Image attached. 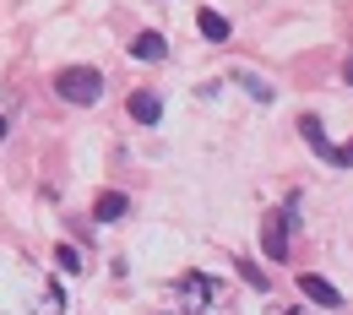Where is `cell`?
Returning a JSON list of instances; mask_svg holds the SVG:
<instances>
[{"label": "cell", "instance_id": "cell-13", "mask_svg": "<svg viewBox=\"0 0 353 315\" xmlns=\"http://www.w3.org/2000/svg\"><path fill=\"white\" fill-rule=\"evenodd\" d=\"M6 131H11V125H6V114H0V141H6Z\"/></svg>", "mask_w": 353, "mask_h": 315}, {"label": "cell", "instance_id": "cell-11", "mask_svg": "<svg viewBox=\"0 0 353 315\" xmlns=\"http://www.w3.org/2000/svg\"><path fill=\"white\" fill-rule=\"evenodd\" d=\"M54 261H60V272H77V267H82V250H71V245H60V250H54Z\"/></svg>", "mask_w": 353, "mask_h": 315}, {"label": "cell", "instance_id": "cell-3", "mask_svg": "<svg viewBox=\"0 0 353 315\" xmlns=\"http://www.w3.org/2000/svg\"><path fill=\"white\" fill-rule=\"evenodd\" d=\"M299 294H305L310 305H321V310H337V305H343V294H337L326 277H315V272H305V277H299Z\"/></svg>", "mask_w": 353, "mask_h": 315}, {"label": "cell", "instance_id": "cell-5", "mask_svg": "<svg viewBox=\"0 0 353 315\" xmlns=\"http://www.w3.org/2000/svg\"><path fill=\"white\" fill-rule=\"evenodd\" d=\"M196 28H201V39H212V44H223V39L234 33V28H228V17L212 11V6H201V11H196Z\"/></svg>", "mask_w": 353, "mask_h": 315}, {"label": "cell", "instance_id": "cell-8", "mask_svg": "<svg viewBox=\"0 0 353 315\" xmlns=\"http://www.w3.org/2000/svg\"><path fill=\"white\" fill-rule=\"evenodd\" d=\"M131 54H136V60H152V65H158V60L169 54V44H163L158 33H136V39H131Z\"/></svg>", "mask_w": 353, "mask_h": 315}, {"label": "cell", "instance_id": "cell-12", "mask_svg": "<svg viewBox=\"0 0 353 315\" xmlns=\"http://www.w3.org/2000/svg\"><path fill=\"white\" fill-rule=\"evenodd\" d=\"M343 77H348V82H353V54H348V65H343Z\"/></svg>", "mask_w": 353, "mask_h": 315}, {"label": "cell", "instance_id": "cell-2", "mask_svg": "<svg viewBox=\"0 0 353 315\" xmlns=\"http://www.w3.org/2000/svg\"><path fill=\"white\" fill-rule=\"evenodd\" d=\"M299 228V212L294 207H283V212H266V223H261V250H266V261H288V234Z\"/></svg>", "mask_w": 353, "mask_h": 315}, {"label": "cell", "instance_id": "cell-4", "mask_svg": "<svg viewBox=\"0 0 353 315\" xmlns=\"http://www.w3.org/2000/svg\"><path fill=\"white\" fill-rule=\"evenodd\" d=\"M131 120L158 125V120H163V98H158V92H131Z\"/></svg>", "mask_w": 353, "mask_h": 315}, {"label": "cell", "instance_id": "cell-7", "mask_svg": "<svg viewBox=\"0 0 353 315\" xmlns=\"http://www.w3.org/2000/svg\"><path fill=\"white\" fill-rule=\"evenodd\" d=\"M125 212H131V201H125L120 190H103V196H98V207H92V218H98V223H114V218H125Z\"/></svg>", "mask_w": 353, "mask_h": 315}, {"label": "cell", "instance_id": "cell-6", "mask_svg": "<svg viewBox=\"0 0 353 315\" xmlns=\"http://www.w3.org/2000/svg\"><path fill=\"white\" fill-rule=\"evenodd\" d=\"M299 136H305V141L321 152V158H326V163H337V147L326 141V131H321V120H315V114H305V120H299Z\"/></svg>", "mask_w": 353, "mask_h": 315}, {"label": "cell", "instance_id": "cell-9", "mask_svg": "<svg viewBox=\"0 0 353 315\" xmlns=\"http://www.w3.org/2000/svg\"><path fill=\"white\" fill-rule=\"evenodd\" d=\"M234 82H239V88L250 92V98H256V103H272V98H277V92H272V82H261V77H256V71H234Z\"/></svg>", "mask_w": 353, "mask_h": 315}, {"label": "cell", "instance_id": "cell-14", "mask_svg": "<svg viewBox=\"0 0 353 315\" xmlns=\"http://www.w3.org/2000/svg\"><path fill=\"white\" fill-rule=\"evenodd\" d=\"M272 315H299V310H272Z\"/></svg>", "mask_w": 353, "mask_h": 315}, {"label": "cell", "instance_id": "cell-1", "mask_svg": "<svg viewBox=\"0 0 353 315\" xmlns=\"http://www.w3.org/2000/svg\"><path fill=\"white\" fill-rule=\"evenodd\" d=\"M54 92L65 103H98L103 98V77L92 65H65V71H54Z\"/></svg>", "mask_w": 353, "mask_h": 315}, {"label": "cell", "instance_id": "cell-10", "mask_svg": "<svg viewBox=\"0 0 353 315\" xmlns=\"http://www.w3.org/2000/svg\"><path fill=\"white\" fill-rule=\"evenodd\" d=\"M234 267H239V277H245V283H250V288H256V294H266V272L256 267V261H245V256H239V261H234Z\"/></svg>", "mask_w": 353, "mask_h": 315}]
</instances>
